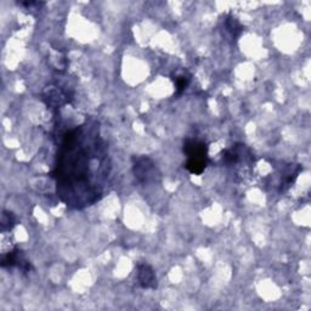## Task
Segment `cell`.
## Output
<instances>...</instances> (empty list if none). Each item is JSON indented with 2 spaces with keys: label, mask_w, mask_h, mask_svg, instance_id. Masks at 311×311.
<instances>
[{
  "label": "cell",
  "mask_w": 311,
  "mask_h": 311,
  "mask_svg": "<svg viewBox=\"0 0 311 311\" xmlns=\"http://www.w3.org/2000/svg\"><path fill=\"white\" fill-rule=\"evenodd\" d=\"M23 259H24V256H23L22 251L18 249V248H16V249H13L12 251H9L7 254H4V255H2L0 265H1V267L18 266Z\"/></svg>",
  "instance_id": "4"
},
{
  "label": "cell",
  "mask_w": 311,
  "mask_h": 311,
  "mask_svg": "<svg viewBox=\"0 0 311 311\" xmlns=\"http://www.w3.org/2000/svg\"><path fill=\"white\" fill-rule=\"evenodd\" d=\"M15 225H16L15 215H13L11 212H6V210H4V212H2V215H1V232L2 234H4V232H7V231H11L12 228Z\"/></svg>",
  "instance_id": "7"
},
{
  "label": "cell",
  "mask_w": 311,
  "mask_h": 311,
  "mask_svg": "<svg viewBox=\"0 0 311 311\" xmlns=\"http://www.w3.org/2000/svg\"><path fill=\"white\" fill-rule=\"evenodd\" d=\"M137 281L139 285L145 289H156L158 286L155 270L148 264L137 265Z\"/></svg>",
  "instance_id": "2"
},
{
  "label": "cell",
  "mask_w": 311,
  "mask_h": 311,
  "mask_svg": "<svg viewBox=\"0 0 311 311\" xmlns=\"http://www.w3.org/2000/svg\"><path fill=\"white\" fill-rule=\"evenodd\" d=\"M208 164V158H188L185 168L192 174L199 175L204 172Z\"/></svg>",
  "instance_id": "5"
},
{
  "label": "cell",
  "mask_w": 311,
  "mask_h": 311,
  "mask_svg": "<svg viewBox=\"0 0 311 311\" xmlns=\"http://www.w3.org/2000/svg\"><path fill=\"white\" fill-rule=\"evenodd\" d=\"M174 83H175V88H177V93L178 95L183 94L185 91V89L187 88V85L190 84V75H185V74H180L177 75L174 78Z\"/></svg>",
  "instance_id": "8"
},
{
  "label": "cell",
  "mask_w": 311,
  "mask_h": 311,
  "mask_svg": "<svg viewBox=\"0 0 311 311\" xmlns=\"http://www.w3.org/2000/svg\"><path fill=\"white\" fill-rule=\"evenodd\" d=\"M135 178L141 184L156 183L161 178L158 169L153 161L148 157H137L134 158V166H132Z\"/></svg>",
  "instance_id": "1"
},
{
  "label": "cell",
  "mask_w": 311,
  "mask_h": 311,
  "mask_svg": "<svg viewBox=\"0 0 311 311\" xmlns=\"http://www.w3.org/2000/svg\"><path fill=\"white\" fill-rule=\"evenodd\" d=\"M225 28L228 29V32L231 34L232 38L237 39L243 32V26L241 22L237 20L236 17H234L232 15H229L225 20Z\"/></svg>",
  "instance_id": "6"
},
{
  "label": "cell",
  "mask_w": 311,
  "mask_h": 311,
  "mask_svg": "<svg viewBox=\"0 0 311 311\" xmlns=\"http://www.w3.org/2000/svg\"><path fill=\"white\" fill-rule=\"evenodd\" d=\"M208 147L203 141L198 140H186L184 142V153L188 158H208Z\"/></svg>",
  "instance_id": "3"
}]
</instances>
